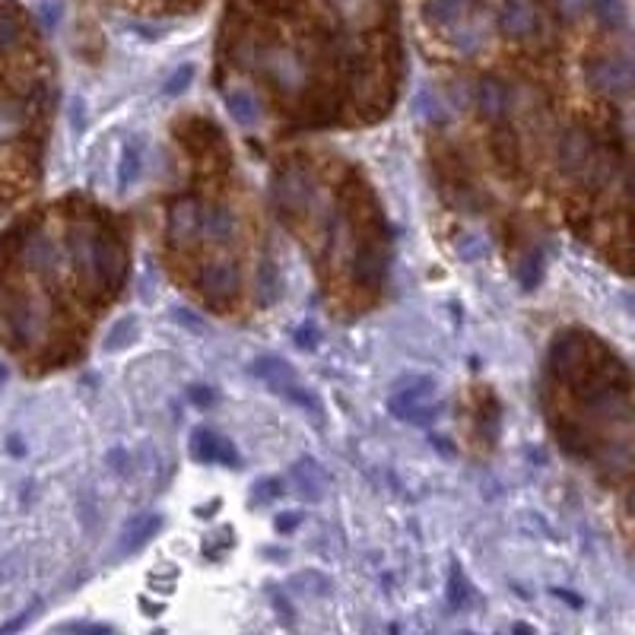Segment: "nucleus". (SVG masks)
<instances>
[{"label": "nucleus", "instance_id": "nucleus-20", "mask_svg": "<svg viewBox=\"0 0 635 635\" xmlns=\"http://www.w3.org/2000/svg\"><path fill=\"white\" fill-rule=\"evenodd\" d=\"M226 106H229V114H232L242 128L261 124V102L254 99V92H249V89H232V92L226 96Z\"/></svg>", "mask_w": 635, "mask_h": 635}, {"label": "nucleus", "instance_id": "nucleus-23", "mask_svg": "<svg viewBox=\"0 0 635 635\" xmlns=\"http://www.w3.org/2000/svg\"><path fill=\"white\" fill-rule=\"evenodd\" d=\"M588 10L604 29H623V23H626V3L623 0H588Z\"/></svg>", "mask_w": 635, "mask_h": 635}, {"label": "nucleus", "instance_id": "nucleus-32", "mask_svg": "<svg viewBox=\"0 0 635 635\" xmlns=\"http://www.w3.org/2000/svg\"><path fill=\"white\" fill-rule=\"evenodd\" d=\"M280 493H283L280 480H274V477H271V480H261V483H258L254 499H258V502H264V499H274V496H280Z\"/></svg>", "mask_w": 635, "mask_h": 635}, {"label": "nucleus", "instance_id": "nucleus-27", "mask_svg": "<svg viewBox=\"0 0 635 635\" xmlns=\"http://www.w3.org/2000/svg\"><path fill=\"white\" fill-rule=\"evenodd\" d=\"M20 39H23L20 20H17L13 13L0 10V55H3V52H13V48L20 45Z\"/></svg>", "mask_w": 635, "mask_h": 635}, {"label": "nucleus", "instance_id": "nucleus-21", "mask_svg": "<svg viewBox=\"0 0 635 635\" xmlns=\"http://www.w3.org/2000/svg\"><path fill=\"white\" fill-rule=\"evenodd\" d=\"M160 525H163L160 515H143V518H138L134 525L124 530V537H121V544H118V552H138L143 544H150V540L156 537Z\"/></svg>", "mask_w": 635, "mask_h": 635}, {"label": "nucleus", "instance_id": "nucleus-14", "mask_svg": "<svg viewBox=\"0 0 635 635\" xmlns=\"http://www.w3.org/2000/svg\"><path fill=\"white\" fill-rule=\"evenodd\" d=\"M261 67L271 74V80H274L283 92H296V89L305 84L303 64L293 55H286V52H267L264 61H261Z\"/></svg>", "mask_w": 635, "mask_h": 635}, {"label": "nucleus", "instance_id": "nucleus-26", "mask_svg": "<svg viewBox=\"0 0 635 635\" xmlns=\"http://www.w3.org/2000/svg\"><path fill=\"white\" fill-rule=\"evenodd\" d=\"M134 337H138V321H134V318H121V321L106 333V343H102V347H106L109 353H114V350H124L128 343H134Z\"/></svg>", "mask_w": 635, "mask_h": 635}, {"label": "nucleus", "instance_id": "nucleus-3", "mask_svg": "<svg viewBox=\"0 0 635 635\" xmlns=\"http://www.w3.org/2000/svg\"><path fill=\"white\" fill-rule=\"evenodd\" d=\"M249 372L258 379V382H264V385L271 387V391L283 394L286 401H296L299 407L311 410V414H318V410H321L318 397H315L311 391H305L299 372H296V369H293L286 360H280V357H261V360L251 362Z\"/></svg>", "mask_w": 635, "mask_h": 635}, {"label": "nucleus", "instance_id": "nucleus-15", "mask_svg": "<svg viewBox=\"0 0 635 635\" xmlns=\"http://www.w3.org/2000/svg\"><path fill=\"white\" fill-rule=\"evenodd\" d=\"M473 10H477V0H426L423 20L429 26L455 29L461 20H468Z\"/></svg>", "mask_w": 635, "mask_h": 635}, {"label": "nucleus", "instance_id": "nucleus-9", "mask_svg": "<svg viewBox=\"0 0 635 635\" xmlns=\"http://www.w3.org/2000/svg\"><path fill=\"white\" fill-rule=\"evenodd\" d=\"M197 283H200V293H204L207 299L229 303V299H236V293H239V286H242V276H239V267H236L232 261H210V264L200 267Z\"/></svg>", "mask_w": 635, "mask_h": 635}, {"label": "nucleus", "instance_id": "nucleus-13", "mask_svg": "<svg viewBox=\"0 0 635 635\" xmlns=\"http://www.w3.org/2000/svg\"><path fill=\"white\" fill-rule=\"evenodd\" d=\"M191 455L197 461H207V464H239V458H236V448L222 439L220 433H214V429H194L191 436Z\"/></svg>", "mask_w": 635, "mask_h": 635}, {"label": "nucleus", "instance_id": "nucleus-24", "mask_svg": "<svg viewBox=\"0 0 635 635\" xmlns=\"http://www.w3.org/2000/svg\"><path fill=\"white\" fill-rule=\"evenodd\" d=\"M140 168H143V153H140L138 140H131V143L124 146L121 160H118V182H121V188H128V185L138 182Z\"/></svg>", "mask_w": 635, "mask_h": 635}, {"label": "nucleus", "instance_id": "nucleus-7", "mask_svg": "<svg viewBox=\"0 0 635 635\" xmlns=\"http://www.w3.org/2000/svg\"><path fill=\"white\" fill-rule=\"evenodd\" d=\"M544 26H547V20H544V10H540L537 0H505L502 10H499L502 35H508L515 42L534 39Z\"/></svg>", "mask_w": 635, "mask_h": 635}, {"label": "nucleus", "instance_id": "nucleus-34", "mask_svg": "<svg viewBox=\"0 0 635 635\" xmlns=\"http://www.w3.org/2000/svg\"><path fill=\"white\" fill-rule=\"evenodd\" d=\"M188 394H191L194 404H200V407H210V404H214V391H210V387H191Z\"/></svg>", "mask_w": 635, "mask_h": 635}, {"label": "nucleus", "instance_id": "nucleus-16", "mask_svg": "<svg viewBox=\"0 0 635 635\" xmlns=\"http://www.w3.org/2000/svg\"><path fill=\"white\" fill-rule=\"evenodd\" d=\"M473 102H477V111H480L486 121H499V118L508 111V106H512V96H508L505 84L486 77V80H480L477 89H473Z\"/></svg>", "mask_w": 635, "mask_h": 635}, {"label": "nucleus", "instance_id": "nucleus-11", "mask_svg": "<svg viewBox=\"0 0 635 635\" xmlns=\"http://www.w3.org/2000/svg\"><path fill=\"white\" fill-rule=\"evenodd\" d=\"M387 274V258L385 249L375 242V239H369V242H362L357 254H353V280L360 283L362 289H379L382 283H385Z\"/></svg>", "mask_w": 635, "mask_h": 635}, {"label": "nucleus", "instance_id": "nucleus-4", "mask_svg": "<svg viewBox=\"0 0 635 635\" xmlns=\"http://www.w3.org/2000/svg\"><path fill=\"white\" fill-rule=\"evenodd\" d=\"M3 328L13 347H35L45 333V308L29 296H7L3 303Z\"/></svg>", "mask_w": 635, "mask_h": 635}, {"label": "nucleus", "instance_id": "nucleus-2", "mask_svg": "<svg viewBox=\"0 0 635 635\" xmlns=\"http://www.w3.org/2000/svg\"><path fill=\"white\" fill-rule=\"evenodd\" d=\"M556 160H559L562 175H569V178L598 182V185L607 182V156H604V150L598 146V140L591 138L588 131H579V128L566 131L562 140H559V156Z\"/></svg>", "mask_w": 635, "mask_h": 635}, {"label": "nucleus", "instance_id": "nucleus-19", "mask_svg": "<svg viewBox=\"0 0 635 635\" xmlns=\"http://www.w3.org/2000/svg\"><path fill=\"white\" fill-rule=\"evenodd\" d=\"M20 254H23V264L26 267H32V271H52L57 264V249L45 239V236H29L26 242H23V249H20Z\"/></svg>", "mask_w": 635, "mask_h": 635}, {"label": "nucleus", "instance_id": "nucleus-6", "mask_svg": "<svg viewBox=\"0 0 635 635\" xmlns=\"http://www.w3.org/2000/svg\"><path fill=\"white\" fill-rule=\"evenodd\" d=\"M433 387H436V382H433L429 375H419V379H414V385H407L404 391H397V394L387 401L391 414L397 416V419H404V423H416V426L433 423V419L439 416V407L429 401Z\"/></svg>", "mask_w": 635, "mask_h": 635}, {"label": "nucleus", "instance_id": "nucleus-10", "mask_svg": "<svg viewBox=\"0 0 635 635\" xmlns=\"http://www.w3.org/2000/svg\"><path fill=\"white\" fill-rule=\"evenodd\" d=\"M166 229L172 245H178V249L194 245L200 239V207L194 200H175L168 207Z\"/></svg>", "mask_w": 635, "mask_h": 635}, {"label": "nucleus", "instance_id": "nucleus-8", "mask_svg": "<svg viewBox=\"0 0 635 635\" xmlns=\"http://www.w3.org/2000/svg\"><path fill=\"white\" fill-rule=\"evenodd\" d=\"M584 80L591 89L604 92V96H626L633 86V67L620 57H598L584 67Z\"/></svg>", "mask_w": 635, "mask_h": 635}, {"label": "nucleus", "instance_id": "nucleus-31", "mask_svg": "<svg viewBox=\"0 0 635 635\" xmlns=\"http://www.w3.org/2000/svg\"><path fill=\"white\" fill-rule=\"evenodd\" d=\"M261 296H264V303H274L276 299V271L271 267V264H264L261 267Z\"/></svg>", "mask_w": 635, "mask_h": 635}, {"label": "nucleus", "instance_id": "nucleus-22", "mask_svg": "<svg viewBox=\"0 0 635 635\" xmlns=\"http://www.w3.org/2000/svg\"><path fill=\"white\" fill-rule=\"evenodd\" d=\"M293 477L299 480V493L305 499H321L325 496V483H328V477H325V470L318 468L311 458H305L299 461L296 468H293Z\"/></svg>", "mask_w": 635, "mask_h": 635}, {"label": "nucleus", "instance_id": "nucleus-18", "mask_svg": "<svg viewBox=\"0 0 635 635\" xmlns=\"http://www.w3.org/2000/svg\"><path fill=\"white\" fill-rule=\"evenodd\" d=\"M451 42H455V48H458L461 55H477V52L486 45V23L470 13L468 20H461V23L455 26V39H451Z\"/></svg>", "mask_w": 635, "mask_h": 635}, {"label": "nucleus", "instance_id": "nucleus-1", "mask_svg": "<svg viewBox=\"0 0 635 635\" xmlns=\"http://www.w3.org/2000/svg\"><path fill=\"white\" fill-rule=\"evenodd\" d=\"M70 249H74V267L89 283H99L106 289L121 286V276H124V267H128L121 242H114L111 236H74Z\"/></svg>", "mask_w": 635, "mask_h": 635}, {"label": "nucleus", "instance_id": "nucleus-35", "mask_svg": "<svg viewBox=\"0 0 635 635\" xmlns=\"http://www.w3.org/2000/svg\"><path fill=\"white\" fill-rule=\"evenodd\" d=\"M559 7H562L566 17H579L581 10L588 7V0H559Z\"/></svg>", "mask_w": 635, "mask_h": 635}, {"label": "nucleus", "instance_id": "nucleus-12", "mask_svg": "<svg viewBox=\"0 0 635 635\" xmlns=\"http://www.w3.org/2000/svg\"><path fill=\"white\" fill-rule=\"evenodd\" d=\"M584 365V337L581 333H562L552 343L550 353V372L559 379H572Z\"/></svg>", "mask_w": 635, "mask_h": 635}, {"label": "nucleus", "instance_id": "nucleus-17", "mask_svg": "<svg viewBox=\"0 0 635 635\" xmlns=\"http://www.w3.org/2000/svg\"><path fill=\"white\" fill-rule=\"evenodd\" d=\"M236 214L229 207H204L200 210V236L210 242H232L236 239Z\"/></svg>", "mask_w": 635, "mask_h": 635}, {"label": "nucleus", "instance_id": "nucleus-33", "mask_svg": "<svg viewBox=\"0 0 635 635\" xmlns=\"http://www.w3.org/2000/svg\"><path fill=\"white\" fill-rule=\"evenodd\" d=\"M537 276H540V258H527V264L522 267V280H525V286L537 283Z\"/></svg>", "mask_w": 635, "mask_h": 635}, {"label": "nucleus", "instance_id": "nucleus-30", "mask_svg": "<svg viewBox=\"0 0 635 635\" xmlns=\"http://www.w3.org/2000/svg\"><path fill=\"white\" fill-rule=\"evenodd\" d=\"M194 80V67L191 64H185V67H178L175 74H172V80L166 84V96H178V92H185Z\"/></svg>", "mask_w": 635, "mask_h": 635}, {"label": "nucleus", "instance_id": "nucleus-28", "mask_svg": "<svg viewBox=\"0 0 635 635\" xmlns=\"http://www.w3.org/2000/svg\"><path fill=\"white\" fill-rule=\"evenodd\" d=\"M470 598V588L468 579L461 576V569H451V581H448V604L455 610H461L468 604Z\"/></svg>", "mask_w": 635, "mask_h": 635}, {"label": "nucleus", "instance_id": "nucleus-29", "mask_svg": "<svg viewBox=\"0 0 635 635\" xmlns=\"http://www.w3.org/2000/svg\"><path fill=\"white\" fill-rule=\"evenodd\" d=\"M496 153L502 163L515 166V153H518V146H515V138H512L508 128H499L496 131Z\"/></svg>", "mask_w": 635, "mask_h": 635}, {"label": "nucleus", "instance_id": "nucleus-5", "mask_svg": "<svg viewBox=\"0 0 635 635\" xmlns=\"http://www.w3.org/2000/svg\"><path fill=\"white\" fill-rule=\"evenodd\" d=\"M315 204V182L311 175L299 166L283 168L274 182V207L280 217L293 220V217H305Z\"/></svg>", "mask_w": 635, "mask_h": 635}, {"label": "nucleus", "instance_id": "nucleus-25", "mask_svg": "<svg viewBox=\"0 0 635 635\" xmlns=\"http://www.w3.org/2000/svg\"><path fill=\"white\" fill-rule=\"evenodd\" d=\"M23 124H26V109L20 102H0V143L20 138Z\"/></svg>", "mask_w": 635, "mask_h": 635}]
</instances>
